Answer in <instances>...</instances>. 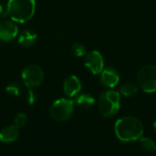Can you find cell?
<instances>
[{
	"label": "cell",
	"mask_w": 156,
	"mask_h": 156,
	"mask_svg": "<svg viewBox=\"0 0 156 156\" xmlns=\"http://www.w3.org/2000/svg\"><path fill=\"white\" fill-rule=\"evenodd\" d=\"M115 134L122 142H134L142 138L144 134V125L135 117L126 116L119 119L114 126Z\"/></svg>",
	"instance_id": "6da1fadb"
},
{
	"label": "cell",
	"mask_w": 156,
	"mask_h": 156,
	"mask_svg": "<svg viewBox=\"0 0 156 156\" xmlns=\"http://www.w3.org/2000/svg\"><path fill=\"white\" fill-rule=\"evenodd\" d=\"M35 11V0H8L5 16L14 22L26 23L33 17Z\"/></svg>",
	"instance_id": "7a4b0ae2"
},
{
	"label": "cell",
	"mask_w": 156,
	"mask_h": 156,
	"mask_svg": "<svg viewBox=\"0 0 156 156\" xmlns=\"http://www.w3.org/2000/svg\"><path fill=\"white\" fill-rule=\"evenodd\" d=\"M99 110L102 116L112 117L115 115L121 107V97L120 92L115 90H107L100 95Z\"/></svg>",
	"instance_id": "3957f363"
},
{
	"label": "cell",
	"mask_w": 156,
	"mask_h": 156,
	"mask_svg": "<svg viewBox=\"0 0 156 156\" xmlns=\"http://www.w3.org/2000/svg\"><path fill=\"white\" fill-rule=\"evenodd\" d=\"M139 87L147 93L156 91V66L146 65L142 68L137 74Z\"/></svg>",
	"instance_id": "277c9868"
},
{
	"label": "cell",
	"mask_w": 156,
	"mask_h": 156,
	"mask_svg": "<svg viewBox=\"0 0 156 156\" xmlns=\"http://www.w3.org/2000/svg\"><path fill=\"white\" fill-rule=\"evenodd\" d=\"M74 112V101L67 99H58L52 104L50 108L51 117L58 122H65L69 120Z\"/></svg>",
	"instance_id": "5b68a950"
},
{
	"label": "cell",
	"mask_w": 156,
	"mask_h": 156,
	"mask_svg": "<svg viewBox=\"0 0 156 156\" xmlns=\"http://www.w3.org/2000/svg\"><path fill=\"white\" fill-rule=\"evenodd\" d=\"M22 80L27 88L38 87L44 80L43 70L37 65H28L22 71Z\"/></svg>",
	"instance_id": "8992f818"
},
{
	"label": "cell",
	"mask_w": 156,
	"mask_h": 156,
	"mask_svg": "<svg viewBox=\"0 0 156 156\" xmlns=\"http://www.w3.org/2000/svg\"><path fill=\"white\" fill-rule=\"evenodd\" d=\"M84 65L93 74H101L104 69V61L102 55L97 50H92L87 53L84 58Z\"/></svg>",
	"instance_id": "52a82bcc"
},
{
	"label": "cell",
	"mask_w": 156,
	"mask_h": 156,
	"mask_svg": "<svg viewBox=\"0 0 156 156\" xmlns=\"http://www.w3.org/2000/svg\"><path fill=\"white\" fill-rule=\"evenodd\" d=\"M18 34V28L14 21L4 20L0 22V40L10 42L14 40Z\"/></svg>",
	"instance_id": "ba28073f"
},
{
	"label": "cell",
	"mask_w": 156,
	"mask_h": 156,
	"mask_svg": "<svg viewBox=\"0 0 156 156\" xmlns=\"http://www.w3.org/2000/svg\"><path fill=\"white\" fill-rule=\"evenodd\" d=\"M101 81L108 88H114L120 81V75L115 69L108 67L101 73Z\"/></svg>",
	"instance_id": "9c48e42d"
},
{
	"label": "cell",
	"mask_w": 156,
	"mask_h": 156,
	"mask_svg": "<svg viewBox=\"0 0 156 156\" xmlns=\"http://www.w3.org/2000/svg\"><path fill=\"white\" fill-rule=\"evenodd\" d=\"M63 89L68 97H74L81 90V82L77 76H70L64 81Z\"/></svg>",
	"instance_id": "30bf717a"
},
{
	"label": "cell",
	"mask_w": 156,
	"mask_h": 156,
	"mask_svg": "<svg viewBox=\"0 0 156 156\" xmlns=\"http://www.w3.org/2000/svg\"><path fill=\"white\" fill-rule=\"evenodd\" d=\"M19 136L18 128L15 125H9L0 131V141L2 143H13Z\"/></svg>",
	"instance_id": "8fae6325"
},
{
	"label": "cell",
	"mask_w": 156,
	"mask_h": 156,
	"mask_svg": "<svg viewBox=\"0 0 156 156\" xmlns=\"http://www.w3.org/2000/svg\"><path fill=\"white\" fill-rule=\"evenodd\" d=\"M37 41V34L31 30H24L18 36V43L23 47H31Z\"/></svg>",
	"instance_id": "7c38bea8"
},
{
	"label": "cell",
	"mask_w": 156,
	"mask_h": 156,
	"mask_svg": "<svg viewBox=\"0 0 156 156\" xmlns=\"http://www.w3.org/2000/svg\"><path fill=\"white\" fill-rule=\"evenodd\" d=\"M75 102L76 104L84 109V110H88L90 108H91L94 103H95V99L90 95V94H88V93H83V94H80L79 95L76 100H75Z\"/></svg>",
	"instance_id": "4fadbf2b"
},
{
	"label": "cell",
	"mask_w": 156,
	"mask_h": 156,
	"mask_svg": "<svg viewBox=\"0 0 156 156\" xmlns=\"http://www.w3.org/2000/svg\"><path fill=\"white\" fill-rule=\"evenodd\" d=\"M138 91V88L136 85H134L133 83L128 82L123 84L121 88H120V93L125 97H131L133 96L134 94H136Z\"/></svg>",
	"instance_id": "5bb4252c"
},
{
	"label": "cell",
	"mask_w": 156,
	"mask_h": 156,
	"mask_svg": "<svg viewBox=\"0 0 156 156\" xmlns=\"http://www.w3.org/2000/svg\"><path fill=\"white\" fill-rule=\"evenodd\" d=\"M140 144L142 146V148L148 153H154L156 151V144L155 143L147 137H144L140 139Z\"/></svg>",
	"instance_id": "9a60e30c"
},
{
	"label": "cell",
	"mask_w": 156,
	"mask_h": 156,
	"mask_svg": "<svg viewBox=\"0 0 156 156\" xmlns=\"http://www.w3.org/2000/svg\"><path fill=\"white\" fill-rule=\"evenodd\" d=\"M5 90L9 95L16 97L20 95L22 91V88L18 82H11L10 84L7 85V87L5 88Z\"/></svg>",
	"instance_id": "2e32d148"
},
{
	"label": "cell",
	"mask_w": 156,
	"mask_h": 156,
	"mask_svg": "<svg viewBox=\"0 0 156 156\" xmlns=\"http://www.w3.org/2000/svg\"><path fill=\"white\" fill-rule=\"evenodd\" d=\"M71 52L73 53L74 56L82 57V56L86 55V48L82 44L75 43L71 48Z\"/></svg>",
	"instance_id": "e0dca14e"
},
{
	"label": "cell",
	"mask_w": 156,
	"mask_h": 156,
	"mask_svg": "<svg viewBox=\"0 0 156 156\" xmlns=\"http://www.w3.org/2000/svg\"><path fill=\"white\" fill-rule=\"evenodd\" d=\"M27 122V116L25 113H18L15 118V126L17 128L24 127Z\"/></svg>",
	"instance_id": "ac0fdd59"
},
{
	"label": "cell",
	"mask_w": 156,
	"mask_h": 156,
	"mask_svg": "<svg viewBox=\"0 0 156 156\" xmlns=\"http://www.w3.org/2000/svg\"><path fill=\"white\" fill-rule=\"evenodd\" d=\"M37 93H36L32 89L28 90V91H27V94H26V101H27V102L28 104L32 105V104H34V103L37 101Z\"/></svg>",
	"instance_id": "d6986e66"
},
{
	"label": "cell",
	"mask_w": 156,
	"mask_h": 156,
	"mask_svg": "<svg viewBox=\"0 0 156 156\" xmlns=\"http://www.w3.org/2000/svg\"><path fill=\"white\" fill-rule=\"evenodd\" d=\"M153 127H154V131L156 132V119L154 120V123H153Z\"/></svg>",
	"instance_id": "ffe728a7"
},
{
	"label": "cell",
	"mask_w": 156,
	"mask_h": 156,
	"mask_svg": "<svg viewBox=\"0 0 156 156\" xmlns=\"http://www.w3.org/2000/svg\"><path fill=\"white\" fill-rule=\"evenodd\" d=\"M3 14V6H2V5L0 4V15H2Z\"/></svg>",
	"instance_id": "44dd1931"
}]
</instances>
